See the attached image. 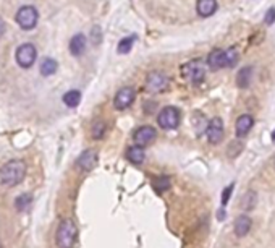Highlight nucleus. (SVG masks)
Listing matches in <instances>:
<instances>
[{
	"label": "nucleus",
	"instance_id": "19",
	"mask_svg": "<svg viewBox=\"0 0 275 248\" xmlns=\"http://www.w3.org/2000/svg\"><path fill=\"white\" fill-rule=\"evenodd\" d=\"M63 102H65V106L67 107H78L80 106V102H81V93L78 89H71L68 91V93H65L63 94Z\"/></svg>",
	"mask_w": 275,
	"mask_h": 248
},
{
	"label": "nucleus",
	"instance_id": "7",
	"mask_svg": "<svg viewBox=\"0 0 275 248\" xmlns=\"http://www.w3.org/2000/svg\"><path fill=\"white\" fill-rule=\"evenodd\" d=\"M37 50L32 44H21L16 50V62L21 68H29L36 62Z\"/></svg>",
	"mask_w": 275,
	"mask_h": 248
},
{
	"label": "nucleus",
	"instance_id": "30",
	"mask_svg": "<svg viewBox=\"0 0 275 248\" xmlns=\"http://www.w3.org/2000/svg\"><path fill=\"white\" fill-rule=\"evenodd\" d=\"M274 167H275V158H274Z\"/></svg>",
	"mask_w": 275,
	"mask_h": 248
},
{
	"label": "nucleus",
	"instance_id": "10",
	"mask_svg": "<svg viewBox=\"0 0 275 248\" xmlns=\"http://www.w3.org/2000/svg\"><path fill=\"white\" fill-rule=\"evenodd\" d=\"M135 97H136V93H135L133 88H130V86L122 88V89L119 91V93L115 94V99H114L115 109H119V110H127V109L135 102Z\"/></svg>",
	"mask_w": 275,
	"mask_h": 248
},
{
	"label": "nucleus",
	"instance_id": "11",
	"mask_svg": "<svg viewBox=\"0 0 275 248\" xmlns=\"http://www.w3.org/2000/svg\"><path fill=\"white\" fill-rule=\"evenodd\" d=\"M155 135H157V132H155L154 127L142 125V127H139V128H138L136 132H135L133 138H135V141H136V145L146 146V145H149V143H152V141L155 140Z\"/></svg>",
	"mask_w": 275,
	"mask_h": 248
},
{
	"label": "nucleus",
	"instance_id": "24",
	"mask_svg": "<svg viewBox=\"0 0 275 248\" xmlns=\"http://www.w3.org/2000/svg\"><path fill=\"white\" fill-rule=\"evenodd\" d=\"M106 130H107L106 122H102V120H96V122L93 123V138L101 140L102 136L106 135Z\"/></svg>",
	"mask_w": 275,
	"mask_h": 248
},
{
	"label": "nucleus",
	"instance_id": "26",
	"mask_svg": "<svg viewBox=\"0 0 275 248\" xmlns=\"http://www.w3.org/2000/svg\"><path fill=\"white\" fill-rule=\"evenodd\" d=\"M264 23H266L267 26H271V24L275 23V6H272V8L267 10L266 16H264Z\"/></svg>",
	"mask_w": 275,
	"mask_h": 248
},
{
	"label": "nucleus",
	"instance_id": "15",
	"mask_svg": "<svg viewBox=\"0 0 275 248\" xmlns=\"http://www.w3.org/2000/svg\"><path fill=\"white\" fill-rule=\"evenodd\" d=\"M86 36L84 34H75L73 37H71V41H70V52H71V55H75V57H80L84 54V50H86Z\"/></svg>",
	"mask_w": 275,
	"mask_h": 248
},
{
	"label": "nucleus",
	"instance_id": "13",
	"mask_svg": "<svg viewBox=\"0 0 275 248\" xmlns=\"http://www.w3.org/2000/svg\"><path fill=\"white\" fill-rule=\"evenodd\" d=\"M76 164L80 169H83V171H93L97 164V153L88 149V151H84L80 158L76 159Z\"/></svg>",
	"mask_w": 275,
	"mask_h": 248
},
{
	"label": "nucleus",
	"instance_id": "2",
	"mask_svg": "<svg viewBox=\"0 0 275 248\" xmlns=\"http://www.w3.org/2000/svg\"><path fill=\"white\" fill-rule=\"evenodd\" d=\"M240 52L237 47L230 49H215L207 55V65L211 70H220V68H232L238 63Z\"/></svg>",
	"mask_w": 275,
	"mask_h": 248
},
{
	"label": "nucleus",
	"instance_id": "12",
	"mask_svg": "<svg viewBox=\"0 0 275 248\" xmlns=\"http://www.w3.org/2000/svg\"><path fill=\"white\" fill-rule=\"evenodd\" d=\"M253 125H254L253 115L245 114V115L238 117L237 125H235V132H237V136H238V138H243V136H246L248 133H250L251 128H253Z\"/></svg>",
	"mask_w": 275,
	"mask_h": 248
},
{
	"label": "nucleus",
	"instance_id": "8",
	"mask_svg": "<svg viewBox=\"0 0 275 248\" xmlns=\"http://www.w3.org/2000/svg\"><path fill=\"white\" fill-rule=\"evenodd\" d=\"M168 86V76L162 71H152L147 75L146 80V89L149 93H162Z\"/></svg>",
	"mask_w": 275,
	"mask_h": 248
},
{
	"label": "nucleus",
	"instance_id": "18",
	"mask_svg": "<svg viewBox=\"0 0 275 248\" xmlns=\"http://www.w3.org/2000/svg\"><path fill=\"white\" fill-rule=\"evenodd\" d=\"M253 80V67H245L240 70V73L237 76V84L240 88H248L251 84Z\"/></svg>",
	"mask_w": 275,
	"mask_h": 248
},
{
	"label": "nucleus",
	"instance_id": "17",
	"mask_svg": "<svg viewBox=\"0 0 275 248\" xmlns=\"http://www.w3.org/2000/svg\"><path fill=\"white\" fill-rule=\"evenodd\" d=\"M144 158H146V153H144V148L139 145H135L132 148H128L127 151V159L133 164H142Z\"/></svg>",
	"mask_w": 275,
	"mask_h": 248
},
{
	"label": "nucleus",
	"instance_id": "21",
	"mask_svg": "<svg viewBox=\"0 0 275 248\" xmlns=\"http://www.w3.org/2000/svg\"><path fill=\"white\" fill-rule=\"evenodd\" d=\"M39 71H41L42 76H50L54 75L57 71V62L54 60V58H44V60L41 62V68H39Z\"/></svg>",
	"mask_w": 275,
	"mask_h": 248
},
{
	"label": "nucleus",
	"instance_id": "28",
	"mask_svg": "<svg viewBox=\"0 0 275 248\" xmlns=\"http://www.w3.org/2000/svg\"><path fill=\"white\" fill-rule=\"evenodd\" d=\"M3 32H5V21L2 18H0V36H2Z\"/></svg>",
	"mask_w": 275,
	"mask_h": 248
},
{
	"label": "nucleus",
	"instance_id": "23",
	"mask_svg": "<svg viewBox=\"0 0 275 248\" xmlns=\"http://www.w3.org/2000/svg\"><path fill=\"white\" fill-rule=\"evenodd\" d=\"M135 41H136V36H127V37H123L122 41L119 42V45H117V52H119V54H128V52L132 50Z\"/></svg>",
	"mask_w": 275,
	"mask_h": 248
},
{
	"label": "nucleus",
	"instance_id": "4",
	"mask_svg": "<svg viewBox=\"0 0 275 248\" xmlns=\"http://www.w3.org/2000/svg\"><path fill=\"white\" fill-rule=\"evenodd\" d=\"M37 18H39V13L36 10V6H32V5L21 6V8L16 11V16H15L18 26L24 31H29L32 28H36Z\"/></svg>",
	"mask_w": 275,
	"mask_h": 248
},
{
	"label": "nucleus",
	"instance_id": "5",
	"mask_svg": "<svg viewBox=\"0 0 275 248\" xmlns=\"http://www.w3.org/2000/svg\"><path fill=\"white\" fill-rule=\"evenodd\" d=\"M181 75L186 78V80H189L191 83L194 84H199L202 80H204L206 76V65L202 60H199V58H196V60H191L185 63L181 67Z\"/></svg>",
	"mask_w": 275,
	"mask_h": 248
},
{
	"label": "nucleus",
	"instance_id": "14",
	"mask_svg": "<svg viewBox=\"0 0 275 248\" xmlns=\"http://www.w3.org/2000/svg\"><path fill=\"white\" fill-rule=\"evenodd\" d=\"M251 226H253V221L250 216H246V214L238 216L237 221H235V226H233L237 237H246L251 231Z\"/></svg>",
	"mask_w": 275,
	"mask_h": 248
},
{
	"label": "nucleus",
	"instance_id": "29",
	"mask_svg": "<svg viewBox=\"0 0 275 248\" xmlns=\"http://www.w3.org/2000/svg\"><path fill=\"white\" fill-rule=\"evenodd\" d=\"M272 141L275 143V130H274V132H272Z\"/></svg>",
	"mask_w": 275,
	"mask_h": 248
},
{
	"label": "nucleus",
	"instance_id": "9",
	"mask_svg": "<svg viewBox=\"0 0 275 248\" xmlns=\"http://www.w3.org/2000/svg\"><path fill=\"white\" fill-rule=\"evenodd\" d=\"M206 135L211 145H219V143L224 140V122H222L220 117H214V119L207 123Z\"/></svg>",
	"mask_w": 275,
	"mask_h": 248
},
{
	"label": "nucleus",
	"instance_id": "1",
	"mask_svg": "<svg viewBox=\"0 0 275 248\" xmlns=\"http://www.w3.org/2000/svg\"><path fill=\"white\" fill-rule=\"evenodd\" d=\"M26 175V164L21 159L8 161L0 169V185L3 187H15L21 184Z\"/></svg>",
	"mask_w": 275,
	"mask_h": 248
},
{
	"label": "nucleus",
	"instance_id": "6",
	"mask_svg": "<svg viewBox=\"0 0 275 248\" xmlns=\"http://www.w3.org/2000/svg\"><path fill=\"white\" fill-rule=\"evenodd\" d=\"M157 123L163 130H175L180 125V110L173 106L163 107L157 115Z\"/></svg>",
	"mask_w": 275,
	"mask_h": 248
},
{
	"label": "nucleus",
	"instance_id": "16",
	"mask_svg": "<svg viewBox=\"0 0 275 248\" xmlns=\"http://www.w3.org/2000/svg\"><path fill=\"white\" fill-rule=\"evenodd\" d=\"M196 10H198V15L202 18L212 16L215 10H217V0H198Z\"/></svg>",
	"mask_w": 275,
	"mask_h": 248
},
{
	"label": "nucleus",
	"instance_id": "27",
	"mask_svg": "<svg viewBox=\"0 0 275 248\" xmlns=\"http://www.w3.org/2000/svg\"><path fill=\"white\" fill-rule=\"evenodd\" d=\"M232 190H233V185L227 187L224 190V195H222V206H227L228 200H230V197H232Z\"/></svg>",
	"mask_w": 275,
	"mask_h": 248
},
{
	"label": "nucleus",
	"instance_id": "3",
	"mask_svg": "<svg viewBox=\"0 0 275 248\" xmlns=\"http://www.w3.org/2000/svg\"><path fill=\"white\" fill-rule=\"evenodd\" d=\"M76 226L71 219H63L57 229V245L60 248H71L76 240Z\"/></svg>",
	"mask_w": 275,
	"mask_h": 248
},
{
	"label": "nucleus",
	"instance_id": "22",
	"mask_svg": "<svg viewBox=\"0 0 275 248\" xmlns=\"http://www.w3.org/2000/svg\"><path fill=\"white\" fill-rule=\"evenodd\" d=\"M31 203H32V197H31V195L23 193V195H19V197L15 200V208H16V211L23 213V211H26L31 206Z\"/></svg>",
	"mask_w": 275,
	"mask_h": 248
},
{
	"label": "nucleus",
	"instance_id": "20",
	"mask_svg": "<svg viewBox=\"0 0 275 248\" xmlns=\"http://www.w3.org/2000/svg\"><path fill=\"white\" fill-rule=\"evenodd\" d=\"M256 201H258V195L254 193L253 190L246 192L243 197L240 200V206L243 208L245 211H251L254 210V206H256Z\"/></svg>",
	"mask_w": 275,
	"mask_h": 248
},
{
	"label": "nucleus",
	"instance_id": "25",
	"mask_svg": "<svg viewBox=\"0 0 275 248\" xmlns=\"http://www.w3.org/2000/svg\"><path fill=\"white\" fill-rule=\"evenodd\" d=\"M168 187H170V179L168 177H159V179L154 182L155 192H159V193H163Z\"/></svg>",
	"mask_w": 275,
	"mask_h": 248
}]
</instances>
